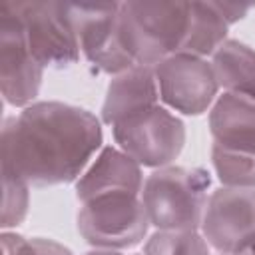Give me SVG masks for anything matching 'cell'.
<instances>
[{
  "label": "cell",
  "mask_w": 255,
  "mask_h": 255,
  "mask_svg": "<svg viewBox=\"0 0 255 255\" xmlns=\"http://www.w3.org/2000/svg\"><path fill=\"white\" fill-rule=\"evenodd\" d=\"M143 255H209L201 231H155L143 245Z\"/></svg>",
  "instance_id": "e0dca14e"
},
{
  "label": "cell",
  "mask_w": 255,
  "mask_h": 255,
  "mask_svg": "<svg viewBox=\"0 0 255 255\" xmlns=\"http://www.w3.org/2000/svg\"><path fill=\"white\" fill-rule=\"evenodd\" d=\"M30 207V185L16 173L2 167V229L18 227Z\"/></svg>",
  "instance_id": "ac0fdd59"
},
{
  "label": "cell",
  "mask_w": 255,
  "mask_h": 255,
  "mask_svg": "<svg viewBox=\"0 0 255 255\" xmlns=\"http://www.w3.org/2000/svg\"><path fill=\"white\" fill-rule=\"evenodd\" d=\"M211 177L203 167L165 165L153 169L141 189L149 225L157 231H199Z\"/></svg>",
  "instance_id": "7a4b0ae2"
},
{
  "label": "cell",
  "mask_w": 255,
  "mask_h": 255,
  "mask_svg": "<svg viewBox=\"0 0 255 255\" xmlns=\"http://www.w3.org/2000/svg\"><path fill=\"white\" fill-rule=\"evenodd\" d=\"M133 255H143V253H133Z\"/></svg>",
  "instance_id": "603a6c76"
},
{
  "label": "cell",
  "mask_w": 255,
  "mask_h": 255,
  "mask_svg": "<svg viewBox=\"0 0 255 255\" xmlns=\"http://www.w3.org/2000/svg\"><path fill=\"white\" fill-rule=\"evenodd\" d=\"M122 2H64L82 56L112 78L137 66L120 38Z\"/></svg>",
  "instance_id": "8992f818"
},
{
  "label": "cell",
  "mask_w": 255,
  "mask_h": 255,
  "mask_svg": "<svg viewBox=\"0 0 255 255\" xmlns=\"http://www.w3.org/2000/svg\"><path fill=\"white\" fill-rule=\"evenodd\" d=\"M76 225L82 239L94 249L122 251L145 239L149 219L141 195L110 193L80 203Z\"/></svg>",
  "instance_id": "5b68a950"
},
{
  "label": "cell",
  "mask_w": 255,
  "mask_h": 255,
  "mask_svg": "<svg viewBox=\"0 0 255 255\" xmlns=\"http://www.w3.org/2000/svg\"><path fill=\"white\" fill-rule=\"evenodd\" d=\"M213 145L255 153V98L223 92L209 110Z\"/></svg>",
  "instance_id": "7c38bea8"
},
{
  "label": "cell",
  "mask_w": 255,
  "mask_h": 255,
  "mask_svg": "<svg viewBox=\"0 0 255 255\" xmlns=\"http://www.w3.org/2000/svg\"><path fill=\"white\" fill-rule=\"evenodd\" d=\"M211 163L223 187L255 189V153L211 143Z\"/></svg>",
  "instance_id": "2e32d148"
},
{
  "label": "cell",
  "mask_w": 255,
  "mask_h": 255,
  "mask_svg": "<svg viewBox=\"0 0 255 255\" xmlns=\"http://www.w3.org/2000/svg\"><path fill=\"white\" fill-rule=\"evenodd\" d=\"M233 255H255V237L249 241V243H245L237 253H233Z\"/></svg>",
  "instance_id": "44dd1931"
},
{
  "label": "cell",
  "mask_w": 255,
  "mask_h": 255,
  "mask_svg": "<svg viewBox=\"0 0 255 255\" xmlns=\"http://www.w3.org/2000/svg\"><path fill=\"white\" fill-rule=\"evenodd\" d=\"M84 255H122L120 251H112V249H92Z\"/></svg>",
  "instance_id": "7402d4cb"
},
{
  "label": "cell",
  "mask_w": 255,
  "mask_h": 255,
  "mask_svg": "<svg viewBox=\"0 0 255 255\" xmlns=\"http://www.w3.org/2000/svg\"><path fill=\"white\" fill-rule=\"evenodd\" d=\"M155 104H159V90L153 66L137 64L112 78L102 104V122L114 126L122 118Z\"/></svg>",
  "instance_id": "4fadbf2b"
},
{
  "label": "cell",
  "mask_w": 255,
  "mask_h": 255,
  "mask_svg": "<svg viewBox=\"0 0 255 255\" xmlns=\"http://www.w3.org/2000/svg\"><path fill=\"white\" fill-rule=\"evenodd\" d=\"M112 133L122 151L151 169L171 165L185 145L183 122L161 104L122 118L112 126Z\"/></svg>",
  "instance_id": "277c9868"
},
{
  "label": "cell",
  "mask_w": 255,
  "mask_h": 255,
  "mask_svg": "<svg viewBox=\"0 0 255 255\" xmlns=\"http://www.w3.org/2000/svg\"><path fill=\"white\" fill-rule=\"evenodd\" d=\"M159 100L183 116H201L217 100V78L211 62L187 52H177L153 66Z\"/></svg>",
  "instance_id": "ba28073f"
},
{
  "label": "cell",
  "mask_w": 255,
  "mask_h": 255,
  "mask_svg": "<svg viewBox=\"0 0 255 255\" xmlns=\"http://www.w3.org/2000/svg\"><path fill=\"white\" fill-rule=\"evenodd\" d=\"M219 88L229 94L255 98V50L239 40H225L211 56Z\"/></svg>",
  "instance_id": "5bb4252c"
},
{
  "label": "cell",
  "mask_w": 255,
  "mask_h": 255,
  "mask_svg": "<svg viewBox=\"0 0 255 255\" xmlns=\"http://www.w3.org/2000/svg\"><path fill=\"white\" fill-rule=\"evenodd\" d=\"M143 181L141 165L133 157L116 145H106L76 181V197L86 203L110 193L141 195Z\"/></svg>",
  "instance_id": "8fae6325"
},
{
  "label": "cell",
  "mask_w": 255,
  "mask_h": 255,
  "mask_svg": "<svg viewBox=\"0 0 255 255\" xmlns=\"http://www.w3.org/2000/svg\"><path fill=\"white\" fill-rule=\"evenodd\" d=\"M199 231L219 255L237 253L255 237V189H215L207 199Z\"/></svg>",
  "instance_id": "30bf717a"
},
{
  "label": "cell",
  "mask_w": 255,
  "mask_h": 255,
  "mask_svg": "<svg viewBox=\"0 0 255 255\" xmlns=\"http://www.w3.org/2000/svg\"><path fill=\"white\" fill-rule=\"evenodd\" d=\"M0 243H2V255H74L66 245L54 239H46V237L26 239L16 231H2Z\"/></svg>",
  "instance_id": "d6986e66"
},
{
  "label": "cell",
  "mask_w": 255,
  "mask_h": 255,
  "mask_svg": "<svg viewBox=\"0 0 255 255\" xmlns=\"http://www.w3.org/2000/svg\"><path fill=\"white\" fill-rule=\"evenodd\" d=\"M189 2H122L120 38L135 64L155 66L181 52Z\"/></svg>",
  "instance_id": "3957f363"
},
{
  "label": "cell",
  "mask_w": 255,
  "mask_h": 255,
  "mask_svg": "<svg viewBox=\"0 0 255 255\" xmlns=\"http://www.w3.org/2000/svg\"><path fill=\"white\" fill-rule=\"evenodd\" d=\"M229 24L215 2H189V26L181 52L207 58L227 40Z\"/></svg>",
  "instance_id": "9a60e30c"
},
{
  "label": "cell",
  "mask_w": 255,
  "mask_h": 255,
  "mask_svg": "<svg viewBox=\"0 0 255 255\" xmlns=\"http://www.w3.org/2000/svg\"><path fill=\"white\" fill-rule=\"evenodd\" d=\"M102 122L86 108L34 102L2 126V167L30 187L76 183L102 147Z\"/></svg>",
  "instance_id": "6da1fadb"
},
{
  "label": "cell",
  "mask_w": 255,
  "mask_h": 255,
  "mask_svg": "<svg viewBox=\"0 0 255 255\" xmlns=\"http://www.w3.org/2000/svg\"><path fill=\"white\" fill-rule=\"evenodd\" d=\"M44 68L32 56L20 18L10 0L0 4V92L6 104L28 108L36 102Z\"/></svg>",
  "instance_id": "9c48e42d"
},
{
  "label": "cell",
  "mask_w": 255,
  "mask_h": 255,
  "mask_svg": "<svg viewBox=\"0 0 255 255\" xmlns=\"http://www.w3.org/2000/svg\"><path fill=\"white\" fill-rule=\"evenodd\" d=\"M32 56L42 68H70L80 60L78 36L64 2H10Z\"/></svg>",
  "instance_id": "52a82bcc"
},
{
  "label": "cell",
  "mask_w": 255,
  "mask_h": 255,
  "mask_svg": "<svg viewBox=\"0 0 255 255\" xmlns=\"http://www.w3.org/2000/svg\"><path fill=\"white\" fill-rule=\"evenodd\" d=\"M215 6L229 26L235 24L237 20L245 18L249 14V10L255 8V4H237V2H215Z\"/></svg>",
  "instance_id": "ffe728a7"
}]
</instances>
